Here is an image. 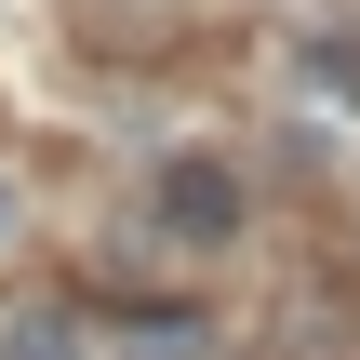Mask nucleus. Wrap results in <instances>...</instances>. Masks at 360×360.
Returning <instances> with one entry per match:
<instances>
[{
  "instance_id": "4",
  "label": "nucleus",
  "mask_w": 360,
  "mask_h": 360,
  "mask_svg": "<svg viewBox=\"0 0 360 360\" xmlns=\"http://www.w3.org/2000/svg\"><path fill=\"white\" fill-rule=\"evenodd\" d=\"M0 240H13V174H0Z\"/></svg>"
},
{
  "instance_id": "2",
  "label": "nucleus",
  "mask_w": 360,
  "mask_h": 360,
  "mask_svg": "<svg viewBox=\"0 0 360 360\" xmlns=\"http://www.w3.org/2000/svg\"><path fill=\"white\" fill-rule=\"evenodd\" d=\"M0 360H80V321L67 307H13L0 321Z\"/></svg>"
},
{
  "instance_id": "3",
  "label": "nucleus",
  "mask_w": 360,
  "mask_h": 360,
  "mask_svg": "<svg viewBox=\"0 0 360 360\" xmlns=\"http://www.w3.org/2000/svg\"><path fill=\"white\" fill-rule=\"evenodd\" d=\"M307 94L360 120V40H307Z\"/></svg>"
},
{
  "instance_id": "1",
  "label": "nucleus",
  "mask_w": 360,
  "mask_h": 360,
  "mask_svg": "<svg viewBox=\"0 0 360 360\" xmlns=\"http://www.w3.org/2000/svg\"><path fill=\"white\" fill-rule=\"evenodd\" d=\"M160 227L174 240H227L240 227V174L227 160H160Z\"/></svg>"
}]
</instances>
